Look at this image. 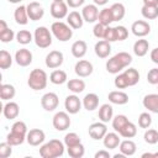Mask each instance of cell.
Returning a JSON list of instances; mask_svg holds the SVG:
<instances>
[{
    "mask_svg": "<svg viewBox=\"0 0 158 158\" xmlns=\"http://www.w3.org/2000/svg\"><path fill=\"white\" fill-rule=\"evenodd\" d=\"M27 126L23 121H16L11 126V131L6 136V142L11 146H20L26 141L27 137Z\"/></svg>",
    "mask_w": 158,
    "mask_h": 158,
    "instance_id": "cell-1",
    "label": "cell"
},
{
    "mask_svg": "<svg viewBox=\"0 0 158 158\" xmlns=\"http://www.w3.org/2000/svg\"><path fill=\"white\" fill-rule=\"evenodd\" d=\"M65 144L59 139H49L40 148V156L42 158H58L64 154Z\"/></svg>",
    "mask_w": 158,
    "mask_h": 158,
    "instance_id": "cell-2",
    "label": "cell"
},
{
    "mask_svg": "<svg viewBox=\"0 0 158 158\" xmlns=\"http://www.w3.org/2000/svg\"><path fill=\"white\" fill-rule=\"evenodd\" d=\"M47 81H48V75L43 69L36 68L32 69V72L28 75L27 79V85L32 89V90H43L47 86Z\"/></svg>",
    "mask_w": 158,
    "mask_h": 158,
    "instance_id": "cell-3",
    "label": "cell"
},
{
    "mask_svg": "<svg viewBox=\"0 0 158 158\" xmlns=\"http://www.w3.org/2000/svg\"><path fill=\"white\" fill-rule=\"evenodd\" d=\"M52 35L60 42H67L73 37V28L62 21H56L51 26Z\"/></svg>",
    "mask_w": 158,
    "mask_h": 158,
    "instance_id": "cell-4",
    "label": "cell"
},
{
    "mask_svg": "<svg viewBox=\"0 0 158 158\" xmlns=\"http://www.w3.org/2000/svg\"><path fill=\"white\" fill-rule=\"evenodd\" d=\"M33 41L40 48H48L52 44V31L46 26H38L33 33Z\"/></svg>",
    "mask_w": 158,
    "mask_h": 158,
    "instance_id": "cell-5",
    "label": "cell"
},
{
    "mask_svg": "<svg viewBox=\"0 0 158 158\" xmlns=\"http://www.w3.org/2000/svg\"><path fill=\"white\" fill-rule=\"evenodd\" d=\"M52 123L53 127L57 131H65L70 127V117H69V112L67 111H58L54 114L53 118H52Z\"/></svg>",
    "mask_w": 158,
    "mask_h": 158,
    "instance_id": "cell-6",
    "label": "cell"
},
{
    "mask_svg": "<svg viewBox=\"0 0 158 158\" xmlns=\"http://www.w3.org/2000/svg\"><path fill=\"white\" fill-rule=\"evenodd\" d=\"M59 105V98L56 93H46L42 98H41V106L42 109H44L46 111H54Z\"/></svg>",
    "mask_w": 158,
    "mask_h": 158,
    "instance_id": "cell-7",
    "label": "cell"
},
{
    "mask_svg": "<svg viewBox=\"0 0 158 158\" xmlns=\"http://www.w3.org/2000/svg\"><path fill=\"white\" fill-rule=\"evenodd\" d=\"M63 60H64V56H63V53L60 51H51L46 56L44 63H46L47 68L57 69V68H59L63 64Z\"/></svg>",
    "mask_w": 158,
    "mask_h": 158,
    "instance_id": "cell-8",
    "label": "cell"
},
{
    "mask_svg": "<svg viewBox=\"0 0 158 158\" xmlns=\"http://www.w3.org/2000/svg\"><path fill=\"white\" fill-rule=\"evenodd\" d=\"M88 132H89V136L95 139V141H99V139H102L105 137V135L107 133V127H106V123L102 122V121H99V122H94L89 126L88 128Z\"/></svg>",
    "mask_w": 158,
    "mask_h": 158,
    "instance_id": "cell-9",
    "label": "cell"
},
{
    "mask_svg": "<svg viewBox=\"0 0 158 158\" xmlns=\"http://www.w3.org/2000/svg\"><path fill=\"white\" fill-rule=\"evenodd\" d=\"M52 17L57 20H62L68 16V5L64 1H53L49 7Z\"/></svg>",
    "mask_w": 158,
    "mask_h": 158,
    "instance_id": "cell-10",
    "label": "cell"
},
{
    "mask_svg": "<svg viewBox=\"0 0 158 158\" xmlns=\"http://www.w3.org/2000/svg\"><path fill=\"white\" fill-rule=\"evenodd\" d=\"M81 105L83 102L80 101V99L77 96V94H72V95H68L64 100V107H65V111L69 112L70 115H75L80 111L81 109Z\"/></svg>",
    "mask_w": 158,
    "mask_h": 158,
    "instance_id": "cell-11",
    "label": "cell"
},
{
    "mask_svg": "<svg viewBox=\"0 0 158 158\" xmlns=\"http://www.w3.org/2000/svg\"><path fill=\"white\" fill-rule=\"evenodd\" d=\"M27 15L31 21H38L44 16V9L43 6L37 1H31L27 6Z\"/></svg>",
    "mask_w": 158,
    "mask_h": 158,
    "instance_id": "cell-12",
    "label": "cell"
},
{
    "mask_svg": "<svg viewBox=\"0 0 158 158\" xmlns=\"http://www.w3.org/2000/svg\"><path fill=\"white\" fill-rule=\"evenodd\" d=\"M44 139H46V133L41 128H32L27 132L26 141L30 146H33V147L40 146L44 142Z\"/></svg>",
    "mask_w": 158,
    "mask_h": 158,
    "instance_id": "cell-13",
    "label": "cell"
},
{
    "mask_svg": "<svg viewBox=\"0 0 158 158\" xmlns=\"http://www.w3.org/2000/svg\"><path fill=\"white\" fill-rule=\"evenodd\" d=\"M94 70V67L91 64V62L89 60H85V59H80L75 63L74 65V72L78 77L80 78H86L89 77Z\"/></svg>",
    "mask_w": 158,
    "mask_h": 158,
    "instance_id": "cell-14",
    "label": "cell"
},
{
    "mask_svg": "<svg viewBox=\"0 0 158 158\" xmlns=\"http://www.w3.org/2000/svg\"><path fill=\"white\" fill-rule=\"evenodd\" d=\"M81 16H83L84 21L88 23H94L95 21H98V17H99L98 5H95V4L85 5L81 10Z\"/></svg>",
    "mask_w": 158,
    "mask_h": 158,
    "instance_id": "cell-15",
    "label": "cell"
},
{
    "mask_svg": "<svg viewBox=\"0 0 158 158\" xmlns=\"http://www.w3.org/2000/svg\"><path fill=\"white\" fill-rule=\"evenodd\" d=\"M131 31L137 37H144L151 32V25L144 20H137L132 23Z\"/></svg>",
    "mask_w": 158,
    "mask_h": 158,
    "instance_id": "cell-16",
    "label": "cell"
},
{
    "mask_svg": "<svg viewBox=\"0 0 158 158\" xmlns=\"http://www.w3.org/2000/svg\"><path fill=\"white\" fill-rule=\"evenodd\" d=\"M15 62L20 67H27L32 63V52L27 48H20L15 53Z\"/></svg>",
    "mask_w": 158,
    "mask_h": 158,
    "instance_id": "cell-17",
    "label": "cell"
},
{
    "mask_svg": "<svg viewBox=\"0 0 158 158\" xmlns=\"http://www.w3.org/2000/svg\"><path fill=\"white\" fill-rule=\"evenodd\" d=\"M20 114V106L15 101H7L2 107V115L7 120H15Z\"/></svg>",
    "mask_w": 158,
    "mask_h": 158,
    "instance_id": "cell-18",
    "label": "cell"
},
{
    "mask_svg": "<svg viewBox=\"0 0 158 158\" xmlns=\"http://www.w3.org/2000/svg\"><path fill=\"white\" fill-rule=\"evenodd\" d=\"M94 51L99 58H107L111 53V44H110V42H107L105 40H100L95 43Z\"/></svg>",
    "mask_w": 158,
    "mask_h": 158,
    "instance_id": "cell-19",
    "label": "cell"
},
{
    "mask_svg": "<svg viewBox=\"0 0 158 158\" xmlns=\"http://www.w3.org/2000/svg\"><path fill=\"white\" fill-rule=\"evenodd\" d=\"M107 99L111 104H115V105H125L128 102V95L121 90L110 91L107 95Z\"/></svg>",
    "mask_w": 158,
    "mask_h": 158,
    "instance_id": "cell-20",
    "label": "cell"
},
{
    "mask_svg": "<svg viewBox=\"0 0 158 158\" xmlns=\"http://www.w3.org/2000/svg\"><path fill=\"white\" fill-rule=\"evenodd\" d=\"M142 104L148 111L158 114V94H147L143 98Z\"/></svg>",
    "mask_w": 158,
    "mask_h": 158,
    "instance_id": "cell-21",
    "label": "cell"
},
{
    "mask_svg": "<svg viewBox=\"0 0 158 158\" xmlns=\"http://www.w3.org/2000/svg\"><path fill=\"white\" fill-rule=\"evenodd\" d=\"M70 51H72L73 57H75V58L80 59V58H83V57L86 54L88 44H86V42H85V41H83V40H78V41H75V42L72 44Z\"/></svg>",
    "mask_w": 158,
    "mask_h": 158,
    "instance_id": "cell-22",
    "label": "cell"
},
{
    "mask_svg": "<svg viewBox=\"0 0 158 158\" xmlns=\"http://www.w3.org/2000/svg\"><path fill=\"white\" fill-rule=\"evenodd\" d=\"M120 142H121L120 135H117L116 131L115 132H107L105 135V137L102 138V143H104L105 148H107V149H115V148H117L118 144H120Z\"/></svg>",
    "mask_w": 158,
    "mask_h": 158,
    "instance_id": "cell-23",
    "label": "cell"
},
{
    "mask_svg": "<svg viewBox=\"0 0 158 158\" xmlns=\"http://www.w3.org/2000/svg\"><path fill=\"white\" fill-rule=\"evenodd\" d=\"M67 23L73 28V30H78L81 28L84 25V19L81 16V14H79L78 11H72L68 14L67 16Z\"/></svg>",
    "mask_w": 158,
    "mask_h": 158,
    "instance_id": "cell-24",
    "label": "cell"
},
{
    "mask_svg": "<svg viewBox=\"0 0 158 158\" xmlns=\"http://www.w3.org/2000/svg\"><path fill=\"white\" fill-rule=\"evenodd\" d=\"M83 106L88 111H94L99 106V96L95 93H89L83 98Z\"/></svg>",
    "mask_w": 158,
    "mask_h": 158,
    "instance_id": "cell-25",
    "label": "cell"
},
{
    "mask_svg": "<svg viewBox=\"0 0 158 158\" xmlns=\"http://www.w3.org/2000/svg\"><path fill=\"white\" fill-rule=\"evenodd\" d=\"M118 148H120V152H121L122 154H125L126 157L133 156V154L136 153V151H137L136 143H135L132 139H130V138H127V139H125V141H121L120 144H118Z\"/></svg>",
    "mask_w": 158,
    "mask_h": 158,
    "instance_id": "cell-26",
    "label": "cell"
},
{
    "mask_svg": "<svg viewBox=\"0 0 158 158\" xmlns=\"http://www.w3.org/2000/svg\"><path fill=\"white\" fill-rule=\"evenodd\" d=\"M99 120L102 121V122H109V121H112V117H114V109L110 104H102L100 107H99Z\"/></svg>",
    "mask_w": 158,
    "mask_h": 158,
    "instance_id": "cell-27",
    "label": "cell"
},
{
    "mask_svg": "<svg viewBox=\"0 0 158 158\" xmlns=\"http://www.w3.org/2000/svg\"><path fill=\"white\" fill-rule=\"evenodd\" d=\"M14 19L16 21V23L19 25H27L28 23V15H27V9L23 5H20L15 9L14 11Z\"/></svg>",
    "mask_w": 158,
    "mask_h": 158,
    "instance_id": "cell-28",
    "label": "cell"
},
{
    "mask_svg": "<svg viewBox=\"0 0 158 158\" xmlns=\"http://www.w3.org/2000/svg\"><path fill=\"white\" fill-rule=\"evenodd\" d=\"M148 49H149V42L147 40H137L133 44V53L137 56V57H144L147 53H148Z\"/></svg>",
    "mask_w": 158,
    "mask_h": 158,
    "instance_id": "cell-29",
    "label": "cell"
},
{
    "mask_svg": "<svg viewBox=\"0 0 158 158\" xmlns=\"http://www.w3.org/2000/svg\"><path fill=\"white\" fill-rule=\"evenodd\" d=\"M16 95V89L12 84H1L0 85V98L4 101H10Z\"/></svg>",
    "mask_w": 158,
    "mask_h": 158,
    "instance_id": "cell-30",
    "label": "cell"
},
{
    "mask_svg": "<svg viewBox=\"0 0 158 158\" xmlns=\"http://www.w3.org/2000/svg\"><path fill=\"white\" fill-rule=\"evenodd\" d=\"M67 79H68L67 73L62 69H56L49 75V81L54 85H62V84L67 83Z\"/></svg>",
    "mask_w": 158,
    "mask_h": 158,
    "instance_id": "cell-31",
    "label": "cell"
},
{
    "mask_svg": "<svg viewBox=\"0 0 158 158\" xmlns=\"http://www.w3.org/2000/svg\"><path fill=\"white\" fill-rule=\"evenodd\" d=\"M98 21L100 23H102L104 26H110L114 22V15L110 7H104L102 10L99 11V17Z\"/></svg>",
    "mask_w": 158,
    "mask_h": 158,
    "instance_id": "cell-32",
    "label": "cell"
},
{
    "mask_svg": "<svg viewBox=\"0 0 158 158\" xmlns=\"http://www.w3.org/2000/svg\"><path fill=\"white\" fill-rule=\"evenodd\" d=\"M67 88L73 94H80L85 89V81L83 79H69L67 81Z\"/></svg>",
    "mask_w": 158,
    "mask_h": 158,
    "instance_id": "cell-33",
    "label": "cell"
},
{
    "mask_svg": "<svg viewBox=\"0 0 158 158\" xmlns=\"http://www.w3.org/2000/svg\"><path fill=\"white\" fill-rule=\"evenodd\" d=\"M106 70L110 73V74H118L122 69H125V67L118 62V59L114 56V57H111L110 59H107V62H106Z\"/></svg>",
    "mask_w": 158,
    "mask_h": 158,
    "instance_id": "cell-34",
    "label": "cell"
},
{
    "mask_svg": "<svg viewBox=\"0 0 158 158\" xmlns=\"http://www.w3.org/2000/svg\"><path fill=\"white\" fill-rule=\"evenodd\" d=\"M118 135H120L121 137H123V138H133V137L137 135V126H136L133 122L128 121V122L122 127V130L118 132Z\"/></svg>",
    "mask_w": 158,
    "mask_h": 158,
    "instance_id": "cell-35",
    "label": "cell"
},
{
    "mask_svg": "<svg viewBox=\"0 0 158 158\" xmlns=\"http://www.w3.org/2000/svg\"><path fill=\"white\" fill-rule=\"evenodd\" d=\"M111 11H112V15H114V21H120L125 17L126 15V7L121 2H115L110 6Z\"/></svg>",
    "mask_w": 158,
    "mask_h": 158,
    "instance_id": "cell-36",
    "label": "cell"
},
{
    "mask_svg": "<svg viewBox=\"0 0 158 158\" xmlns=\"http://www.w3.org/2000/svg\"><path fill=\"white\" fill-rule=\"evenodd\" d=\"M126 79H127V83H128V86H133L136 85L138 81H139V73L137 69L135 68H128V69H125L123 72Z\"/></svg>",
    "mask_w": 158,
    "mask_h": 158,
    "instance_id": "cell-37",
    "label": "cell"
},
{
    "mask_svg": "<svg viewBox=\"0 0 158 158\" xmlns=\"http://www.w3.org/2000/svg\"><path fill=\"white\" fill-rule=\"evenodd\" d=\"M67 152H68V156L72 158H81L85 153V148L80 142V143L74 144L72 147H67Z\"/></svg>",
    "mask_w": 158,
    "mask_h": 158,
    "instance_id": "cell-38",
    "label": "cell"
},
{
    "mask_svg": "<svg viewBox=\"0 0 158 158\" xmlns=\"http://www.w3.org/2000/svg\"><path fill=\"white\" fill-rule=\"evenodd\" d=\"M141 14L147 20H154L158 17V6H147L143 5L141 9Z\"/></svg>",
    "mask_w": 158,
    "mask_h": 158,
    "instance_id": "cell-39",
    "label": "cell"
},
{
    "mask_svg": "<svg viewBox=\"0 0 158 158\" xmlns=\"http://www.w3.org/2000/svg\"><path fill=\"white\" fill-rule=\"evenodd\" d=\"M128 121H130V120L127 118L126 115H116L115 117H112V128L118 133V132L122 130V127H123Z\"/></svg>",
    "mask_w": 158,
    "mask_h": 158,
    "instance_id": "cell-40",
    "label": "cell"
},
{
    "mask_svg": "<svg viewBox=\"0 0 158 158\" xmlns=\"http://www.w3.org/2000/svg\"><path fill=\"white\" fill-rule=\"evenodd\" d=\"M33 40V36L30 31L27 30H20L17 33H16V41L20 43V44H28L31 41Z\"/></svg>",
    "mask_w": 158,
    "mask_h": 158,
    "instance_id": "cell-41",
    "label": "cell"
},
{
    "mask_svg": "<svg viewBox=\"0 0 158 158\" xmlns=\"http://www.w3.org/2000/svg\"><path fill=\"white\" fill-rule=\"evenodd\" d=\"M11 64H12L11 54L5 49L0 51V68L1 69H9L11 67Z\"/></svg>",
    "mask_w": 158,
    "mask_h": 158,
    "instance_id": "cell-42",
    "label": "cell"
},
{
    "mask_svg": "<svg viewBox=\"0 0 158 158\" xmlns=\"http://www.w3.org/2000/svg\"><path fill=\"white\" fill-rule=\"evenodd\" d=\"M144 142L148 144H156L158 143V131L154 128H148L143 135Z\"/></svg>",
    "mask_w": 158,
    "mask_h": 158,
    "instance_id": "cell-43",
    "label": "cell"
},
{
    "mask_svg": "<svg viewBox=\"0 0 158 158\" xmlns=\"http://www.w3.org/2000/svg\"><path fill=\"white\" fill-rule=\"evenodd\" d=\"M80 142H81L80 141V136L78 133H75V132H69V133H67L64 136V144H65V147H72V146L78 144Z\"/></svg>",
    "mask_w": 158,
    "mask_h": 158,
    "instance_id": "cell-44",
    "label": "cell"
},
{
    "mask_svg": "<svg viewBox=\"0 0 158 158\" xmlns=\"http://www.w3.org/2000/svg\"><path fill=\"white\" fill-rule=\"evenodd\" d=\"M152 125V116L148 112H142L138 116V126L141 128H149Z\"/></svg>",
    "mask_w": 158,
    "mask_h": 158,
    "instance_id": "cell-45",
    "label": "cell"
},
{
    "mask_svg": "<svg viewBox=\"0 0 158 158\" xmlns=\"http://www.w3.org/2000/svg\"><path fill=\"white\" fill-rule=\"evenodd\" d=\"M115 57L118 59V62H120L125 68H127V67L132 63V56H131L130 53H127V52H118V53L115 54Z\"/></svg>",
    "mask_w": 158,
    "mask_h": 158,
    "instance_id": "cell-46",
    "label": "cell"
},
{
    "mask_svg": "<svg viewBox=\"0 0 158 158\" xmlns=\"http://www.w3.org/2000/svg\"><path fill=\"white\" fill-rule=\"evenodd\" d=\"M15 37H16V35H15V32H14L10 27H7L6 30L0 31V41H1L2 43H9V42H11Z\"/></svg>",
    "mask_w": 158,
    "mask_h": 158,
    "instance_id": "cell-47",
    "label": "cell"
},
{
    "mask_svg": "<svg viewBox=\"0 0 158 158\" xmlns=\"http://www.w3.org/2000/svg\"><path fill=\"white\" fill-rule=\"evenodd\" d=\"M104 40L107 41V42H110V43L117 41V37H116V27L106 26V28H105V35H104Z\"/></svg>",
    "mask_w": 158,
    "mask_h": 158,
    "instance_id": "cell-48",
    "label": "cell"
},
{
    "mask_svg": "<svg viewBox=\"0 0 158 158\" xmlns=\"http://www.w3.org/2000/svg\"><path fill=\"white\" fill-rule=\"evenodd\" d=\"M114 84H115V86L117 89H126V88H128V83H127V79H126L123 73H118L116 75L115 80H114Z\"/></svg>",
    "mask_w": 158,
    "mask_h": 158,
    "instance_id": "cell-49",
    "label": "cell"
},
{
    "mask_svg": "<svg viewBox=\"0 0 158 158\" xmlns=\"http://www.w3.org/2000/svg\"><path fill=\"white\" fill-rule=\"evenodd\" d=\"M12 147L10 143L7 142H1L0 143V157L1 158H7L12 154Z\"/></svg>",
    "mask_w": 158,
    "mask_h": 158,
    "instance_id": "cell-50",
    "label": "cell"
},
{
    "mask_svg": "<svg viewBox=\"0 0 158 158\" xmlns=\"http://www.w3.org/2000/svg\"><path fill=\"white\" fill-rule=\"evenodd\" d=\"M105 28H106V26H104L102 23H100V22L95 23V26H94V28H93V33H94V36H95L96 38H99V40H104Z\"/></svg>",
    "mask_w": 158,
    "mask_h": 158,
    "instance_id": "cell-51",
    "label": "cell"
},
{
    "mask_svg": "<svg viewBox=\"0 0 158 158\" xmlns=\"http://www.w3.org/2000/svg\"><path fill=\"white\" fill-rule=\"evenodd\" d=\"M147 81L152 85H158V68H152L147 73Z\"/></svg>",
    "mask_w": 158,
    "mask_h": 158,
    "instance_id": "cell-52",
    "label": "cell"
},
{
    "mask_svg": "<svg viewBox=\"0 0 158 158\" xmlns=\"http://www.w3.org/2000/svg\"><path fill=\"white\" fill-rule=\"evenodd\" d=\"M116 37L117 41H125L128 37V30L122 25L116 26Z\"/></svg>",
    "mask_w": 158,
    "mask_h": 158,
    "instance_id": "cell-53",
    "label": "cell"
},
{
    "mask_svg": "<svg viewBox=\"0 0 158 158\" xmlns=\"http://www.w3.org/2000/svg\"><path fill=\"white\" fill-rule=\"evenodd\" d=\"M65 2H67V5H68L69 7L77 9V7L83 6L84 2H85V0H65Z\"/></svg>",
    "mask_w": 158,
    "mask_h": 158,
    "instance_id": "cell-54",
    "label": "cell"
},
{
    "mask_svg": "<svg viewBox=\"0 0 158 158\" xmlns=\"http://www.w3.org/2000/svg\"><path fill=\"white\" fill-rule=\"evenodd\" d=\"M94 157L95 158H110V153H109V151L101 149V151H98Z\"/></svg>",
    "mask_w": 158,
    "mask_h": 158,
    "instance_id": "cell-55",
    "label": "cell"
},
{
    "mask_svg": "<svg viewBox=\"0 0 158 158\" xmlns=\"http://www.w3.org/2000/svg\"><path fill=\"white\" fill-rule=\"evenodd\" d=\"M149 57H151V59H152V62H153V63L158 64V47H156L154 49H152V51H151Z\"/></svg>",
    "mask_w": 158,
    "mask_h": 158,
    "instance_id": "cell-56",
    "label": "cell"
},
{
    "mask_svg": "<svg viewBox=\"0 0 158 158\" xmlns=\"http://www.w3.org/2000/svg\"><path fill=\"white\" fill-rule=\"evenodd\" d=\"M143 5L147 6H158V0H142Z\"/></svg>",
    "mask_w": 158,
    "mask_h": 158,
    "instance_id": "cell-57",
    "label": "cell"
},
{
    "mask_svg": "<svg viewBox=\"0 0 158 158\" xmlns=\"http://www.w3.org/2000/svg\"><path fill=\"white\" fill-rule=\"evenodd\" d=\"M93 1H94V4L98 5V6H102V5H106V4L109 2V0H93Z\"/></svg>",
    "mask_w": 158,
    "mask_h": 158,
    "instance_id": "cell-58",
    "label": "cell"
},
{
    "mask_svg": "<svg viewBox=\"0 0 158 158\" xmlns=\"http://www.w3.org/2000/svg\"><path fill=\"white\" fill-rule=\"evenodd\" d=\"M9 26H7V23H6V21L5 20H0V31H2V30H6Z\"/></svg>",
    "mask_w": 158,
    "mask_h": 158,
    "instance_id": "cell-59",
    "label": "cell"
},
{
    "mask_svg": "<svg viewBox=\"0 0 158 158\" xmlns=\"http://www.w3.org/2000/svg\"><path fill=\"white\" fill-rule=\"evenodd\" d=\"M123 157H126V156H125V154H122V153H120V154L117 153V154H115V156H114V158H123Z\"/></svg>",
    "mask_w": 158,
    "mask_h": 158,
    "instance_id": "cell-60",
    "label": "cell"
},
{
    "mask_svg": "<svg viewBox=\"0 0 158 158\" xmlns=\"http://www.w3.org/2000/svg\"><path fill=\"white\" fill-rule=\"evenodd\" d=\"M9 2H11V4H19V2H21V1H23V0H7Z\"/></svg>",
    "mask_w": 158,
    "mask_h": 158,
    "instance_id": "cell-61",
    "label": "cell"
},
{
    "mask_svg": "<svg viewBox=\"0 0 158 158\" xmlns=\"http://www.w3.org/2000/svg\"><path fill=\"white\" fill-rule=\"evenodd\" d=\"M52 1H64V0H52Z\"/></svg>",
    "mask_w": 158,
    "mask_h": 158,
    "instance_id": "cell-62",
    "label": "cell"
}]
</instances>
